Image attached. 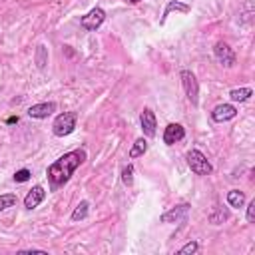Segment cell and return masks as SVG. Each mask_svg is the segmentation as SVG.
I'll list each match as a JSON object with an SVG mask.
<instances>
[{
	"instance_id": "cell-10",
	"label": "cell",
	"mask_w": 255,
	"mask_h": 255,
	"mask_svg": "<svg viewBox=\"0 0 255 255\" xmlns=\"http://www.w3.org/2000/svg\"><path fill=\"white\" fill-rule=\"evenodd\" d=\"M187 213H189V203H179V205L167 209V211L159 217V221H161V223H179V221H183V219L187 217Z\"/></svg>"
},
{
	"instance_id": "cell-27",
	"label": "cell",
	"mask_w": 255,
	"mask_h": 255,
	"mask_svg": "<svg viewBox=\"0 0 255 255\" xmlns=\"http://www.w3.org/2000/svg\"><path fill=\"white\" fill-rule=\"evenodd\" d=\"M126 4H139V2H143V0H124Z\"/></svg>"
},
{
	"instance_id": "cell-14",
	"label": "cell",
	"mask_w": 255,
	"mask_h": 255,
	"mask_svg": "<svg viewBox=\"0 0 255 255\" xmlns=\"http://www.w3.org/2000/svg\"><path fill=\"white\" fill-rule=\"evenodd\" d=\"M229 209L227 207H223V205H213V211L209 213V223L211 225H221V223H225L227 219H229Z\"/></svg>"
},
{
	"instance_id": "cell-1",
	"label": "cell",
	"mask_w": 255,
	"mask_h": 255,
	"mask_svg": "<svg viewBox=\"0 0 255 255\" xmlns=\"http://www.w3.org/2000/svg\"><path fill=\"white\" fill-rule=\"evenodd\" d=\"M88 159V153L84 147H78V149H72L64 155H60L54 163L48 165L46 169V179H48V189L50 191H58L62 189L70 177L74 175V171Z\"/></svg>"
},
{
	"instance_id": "cell-15",
	"label": "cell",
	"mask_w": 255,
	"mask_h": 255,
	"mask_svg": "<svg viewBox=\"0 0 255 255\" xmlns=\"http://www.w3.org/2000/svg\"><path fill=\"white\" fill-rule=\"evenodd\" d=\"M145 151H147V139H145V137H137V139L133 141V145L129 147L128 157H129V159H135V157L143 155Z\"/></svg>"
},
{
	"instance_id": "cell-8",
	"label": "cell",
	"mask_w": 255,
	"mask_h": 255,
	"mask_svg": "<svg viewBox=\"0 0 255 255\" xmlns=\"http://www.w3.org/2000/svg\"><path fill=\"white\" fill-rule=\"evenodd\" d=\"M211 120L215 124H223V122H229L237 116V108L233 104H217L213 110H211Z\"/></svg>"
},
{
	"instance_id": "cell-3",
	"label": "cell",
	"mask_w": 255,
	"mask_h": 255,
	"mask_svg": "<svg viewBox=\"0 0 255 255\" xmlns=\"http://www.w3.org/2000/svg\"><path fill=\"white\" fill-rule=\"evenodd\" d=\"M185 161H187V167H189L195 175H211V173H213L211 161H209L199 149H189V151L185 153Z\"/></svg>"
},
{
	"instance_id": "cell-17",
	"label": "cell",
	"mask_w": 255,
	"mask_h": 255,
	"mask_svg": "<svg viewBox=\"0 0 255 255\" xmlns=\"http://www.w3.org/2000/svg\"><path fill=\"white\" fill-rule=\"evenodd\" d=\"M251 96H253V90H251V88H233V90L229 92V100L235 102V104H237V102H239V104H241V102H247Z\"/></svg>"
},
{
	"instance_id": "cell-6",
	"label": "cell",
	"mask_w": 255,
	"mask_h": 255,
	"mask_svg": "<svg viewBox=\"0 0 255 255\" xmlns=\"http://www.w3.org/2000/svg\"><path fill=\"white\" fill-rule=\"evenodd\" d=\"M213 56L217 58V62L221 64V66H225V68H233L235 66V62H237V58H235V52L229 48V44L227 42H223V40H219V42H215V46H213Z\"/></svg>"
},
{
	"instance_id": "cell-20",
	"label": "cell",
	"mask_w": 255,
	"mask_h": 255,
	"mask_svg": "<svg viewBox=\"0 0 255 255\" xmlns=\"http://www.w3.org/2000/svg\"><path fill=\"white\" fill-rule=\"evenodd\" d=\"M16 203H18V195L16 193H2L0 195V213L10 209V207H14Z\"/></svg>"
},
{
	"instance_id": "cell-16",
	"label": "cell",
	"mask_w": 255,
	"mask_h": 255,
	"mask_svg": "<svg viewBox=\"0 0 255 255\" xmlns=\"http://www.w3.org/2000/svg\"><path fill=\"white\" fill-rule=\"evenodd\" d=\"M227 203H229V207H235V209L243 207L245 205V193L241 189H229L227 191Z\"/></svg>"
},
{
	"instance_id": "cell-21",
	"label": "cell",
	"mask_w": 255,
	"mask_h": 255,
	"mask_svg": "<svg viewBox=\"0 0 255 255\" xmlns=\"http://www.w3.org/2000/svg\"><path fill=\"white\" fill-rule=\"evenodd\" d=\"M122 183L128 185V187L133 183V165L131 163L124 165V169H122Z\"/></svg>"
},
{
	"instance_id": "cell-4",
	"label": "cell",
	"mask_w": 255,
	"mask_h": 255,
	"mask_svg": "<svg viewBox=\"0 0 255 255\" xmlns=\"http://www.w3.org/2000/svg\"><path fill=\"white\" fill-rule=\"evenodd\" d=\"M179 78H181V86H183V92H185L187 100L191 102L193 108H197L199 106V82H197L195 74L191 70H181Z\"/></svg>"
},
{
	"instance_id": "cell-9",
	"label": "cell",
	"mask_w": 255,
	"mask_h": 255,
	"mask_svg": "<svg viewBox=\"0 0 255 255\" xmlns=\"http://www.w3.org/2000/svg\"><path fill=\"white\" fill-rule=\"evenodd\" d=\"M56 102H40V104H32L28 108V116L32 120H46L56 112Z\"/></svg>"
},
{
	"instance_id": "cell-25",
	"label": "cell",
	"mask_w": 255,
	"mask_h": 255,
	"mask_svg": "<svg viewBox=\"0 0 255 255\" xmlns=\"http://www.w3.org/2000/svg\"><path fill=\"white\" fill-rule=\"evenodd\" d=\"M18 253H46L44 249H20Z\"/></svg>"
},
{
	"instance_id": "cell-11",
	"label": "cell",
	"mask_w": 255,
	"mask_h": 255,
	"mask_svg": "<svg viewBox=\"0 0 255 255\" xmlns=\"http://www.w3.org/2000/svg\"><path fill=\"white\" fill-rule=\"evenodd\" d=\"M185 137V128L181 124H167L163 129V143L165 145H173L177 141H181Z\"/></svg>"
},
{
	"instance_id": "cell-24",
	"label": "cell",
	"mask_w": 255,
	"mask_h": 255,
	"mask_svg": "<svg viewBox=\"0 0 255 255\" xmlns=\"http://www.w3.org/2000/svg\"><path fill=\"white\" fill-rule=\"evenodd\" d=\"M245 219H247V223H253V219H255V199H251V201L247 203V213H245Z\"/></svg>"
},
{
	"instance_id": "cell-19",
	"label": "cell",
	"mask_w": 255,
	"mask_h": 255,
	"mask_svg": "<svg viewBox=\"0 0 255 255\" xmlns=\"http://www.w3.org/2000/svg\"><path fill=\"white\" fill-rule=\"evenodd\" d=\"M34 60H36L38 70H46V66H48V48H46L44 44H38V46H36Z\"/></svg>"
},
{
	"instance_id": "cell-18",
	"label": "cell",
	"mask_w": 255,
	"mask_h": 255,
	"mask_svg": "<svg viewBox=\"0 0 255 255\" xmlns=\"http://www.w3.org/2000/svg\"><path fill=\"white\" fill-rule=\"evenodd\" d=\"M88 213H90V201L82 199V201L74 207V211H72L70 219H72V221H82V219H86V217H88Z\"/></svg>"
},
{
	"instance_id": "cell-13",
	"label": "cell",
	"mask_w": 255,
	"mask_h": 255,
	"mask_svg": "<svg viewBox=\"0 0 255 255\" xmlns=\"http://www.w3.org/2000/svg\"><path fill=\"white\" fill-rule=\"evenodd\" d=\"M171 12L189 14V12H191V6H189V4H185V2H181V0H169V2L165 4V8H163L161 18H159V26H163V24H165V20H167V16H169Z\"/></svg>"
},
{
	"instance_id": "cell-26",
	"label": "cell",
	"mask_w": 255,
	"mask_h": 255,
	"mask_svg": "<svg viewBox=\"0 0 255 255\" xmlns=\"http://www.w3.org/2000/svg\"><path fill=\"white\" fill-rule=\"evenodd\" d=\"M6 124H8V126H12V124H18V116H12V118H8V120H6Z\"/></svg>"
},
{
	"instance_id": "cell-22",
	"label": "cell",
	"mask_w": 255,
	"mask_h": 255,
	"mask_svg": "<svg viewBox=\"0 0 255 255\" xmlns=\"http://www.w3.org/2000/svg\"><path fill=\"white\" fill-rule=\"evenodd\" d=\"M30 177H32V171L26 169V167H22V169H18V171L14 173V181H16V183H24V181H28Z\"/></svg>"
},
{
	"instance_id": "cell-5",
	"label": "cell",
	"mask_w": 255,
	"mask_h": 255,
	"mask_svg": "<svg viewBox=\"0 0 255 255\" xmlns=\"http://www.w3.org/2000/svg\"><path fill=\"white\" fill-rule=\"evenodd\" d=\"M104 20H106V10L100 8V6H94L88 14H84V16L80 18V26H82L84 30H88V32H96V30L104 24Z\"/></svg>"
},
{
	"instance_id": "cell-23",
	"label": "cell",
	"mask_w": 255,
	"mask_h": 255,
	"mask_svg": "<svg viewBox=\"0 0 255 255\" xmlns=\"http://www.w3.org/2000/svg\"><path fill=\"white\" fill-rule=\"evenodd\" d=\"M199 251V243L197 241H189V243H185L177 253L179 255H187V253H197Z\"/></svg>"
},
{
	"instance_id": "cell-7",
	"label": "cell",
	"mask_w": 255,
	"mask_h": 255,
	"mask_svg": "<svg viewBox=\"0 0 255 255\" xmlns=\"http://www.w3.org/2000/svg\"><path fill=\"white\" fill-rule=\"evenodd\" d=\"M139 126H141V131H143L145 137H155L157 120H155V114L149 108H143V112L139 114Z\"/></svg>"
},
{
	"instance_id": "cell-12",
	"label": "cell",
	"mask_w": 255,
	"mask_h": 255,
	"mask_svg": "<svg viewBox=\"0 0 255 255\" xmlns=\"http://www.w3.org/2000/svg\"><path fill=\"white\" fill-rule=\"evenodd\" d=\"M44 197H46V189L42 187V185H34L28 193H26V197H24V207L26 209H36L42 201H44Z\"/></svg>"
},
{
	"instance_id": "cell-2",
	"label": "cell",
	"mask_w": 255,
	"mask_h": 255,
	"mask_svg": "<svg viewBox=\"0 0 255 255\" xmlns=\"http://www.w3.org/2000/svg\"><path fill=\"white\" fill-rule=\"evenodd\" d=\"M76 124H78V112L70 110V112H62L54 118V124H52V133L56 137H66L70 135L74 129H76Z\"/></svg>"
}]
</instances>
